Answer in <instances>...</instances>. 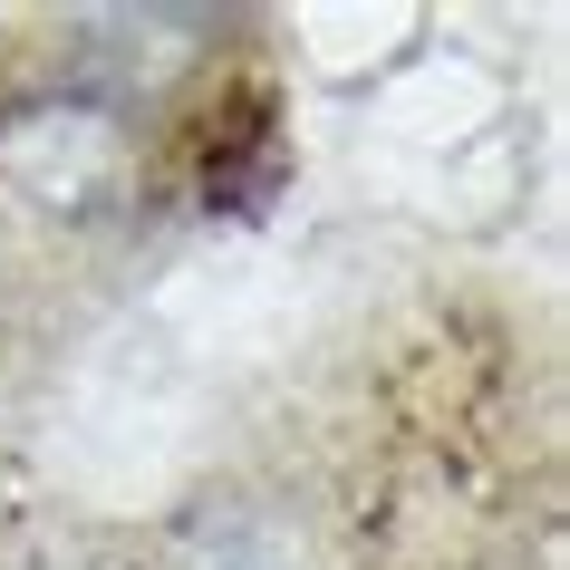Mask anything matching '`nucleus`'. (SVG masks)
Wrapping results in <instances>:
<instances>
[{
	"mask_svg": "<svg viewBox=\"0 0 570 570\" xmlns=\"http://www.w3.org/2000/svg\"><path fill=\"white\" fill-rule=\"evenodd\" d=\"M165 570H330V561H320V541H309L291 512H271V503H204L194 522H184V541H175Z\"/></svg>",
	"mask_w": 570,
	"mask_h": 570,
	"instance_id": "f03ea898",
	"label": "nucleus"
},
{
	"mask_svg": "<svg viewBox=\"0 0 570 570\" xmlns=\"http://www.w3.org/2000/svg\"><path fill=\"white\" fill-rule=\"evenodd\" d=\"M126 184V126L88 97H30L0 117V194L20 213H97Z\"/></svg>",
	"mask_w": 570,
	"mask_h": 570,
	"instance_id": "f257e3e1",
	"label": "nucleus"
}]
</instances>
